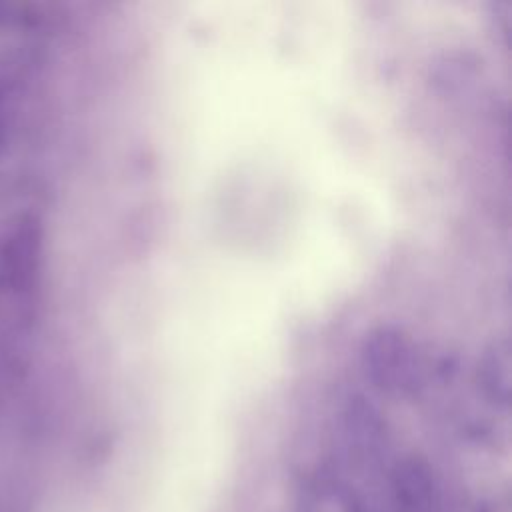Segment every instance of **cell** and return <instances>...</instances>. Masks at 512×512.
<instances>
[{
    "label": "cell",
    "instance_id": "obj_1",
    "mask_svg": "<svg viewBox=\"0 0 512 512\" xmlns=\"http://www.w3.org/2000/svg\"><path fill=\"white\" fill-rule=\"evenodd\" d=\"M364 358L370 376L382 386H414L412 382L418 376V364L414 350L400 334L390 330L372 334Z\"/></svg>",
    "mask_w": 512,
    "mask_h": 512
}]
</instances>
